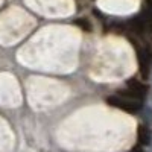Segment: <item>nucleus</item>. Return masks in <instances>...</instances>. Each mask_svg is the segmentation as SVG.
I'll return each mask as SVG.
<instances>
[{
	"label": "nucleus",
	"mask_w": 152,
	"mask_h": 152,
	"mask_svg": "<svg viewBox=\"0 0 152 152\" xmlns=\"http://www.w3.org/2000/svg\"><path fill=\"white\" fill-rule=\"evenodd\" d=\"M135 134V122L122 111L102 105L87 107L62 123L59 138L62 143L78 146L119 148L131 142Z\"/></svg>",
	"instance_id": "1"
},
{
	"label": "nucleus",
	"mask_w": 152,
	"mask_h": 152,
	"mask_svg": "<svg viewBox=\"0 0 152 152\" xmlns=\"http://www.w3.org/2000/svg\"><path fill=\"white\" fill-rule=\"evenodd\" d=\"M81 34L70 26H47L18 52V61L29 69L69 73L78 66Z\"/></svg>",
	"instance_id": "2"
},
{
	"label": "nucleus",
	"mask_w": 152,
	"mask_h": 152,
	"mask_svg": "<svg viewBox=\"0 0 152 152\" xmlns=\"http://www.w3.org/2000/svg\"><path fill=\"white\" fill-rule=\"evenodd\" d=\"M135 70V56L131 46L122 38L102 40L91 59L90 75L100 82H116L131 76Z\"/></svg>",
	"instance_id": "3"
},
{
	"label": "nucleus",
	"mask_w": 152,
	"mask_h": 152,
	"mask_svg": "<svg viewBox=\"0 0 152 152\" xmlns=\"http://www.w3.org/2000/svg\"><path fill=\"white\" fill-rule=\"evenodd\" d=\"M28 99L34 110H49L61 105L70 94V88L59 81L34 76L26 82Z\"/></svg>",
	"instance_id": "4"
},
{
	"label": "nucleus",
	"mask_w": 152,
	"mask_h": 152,
	"mask_svg": "<svg viewBox=\"0 0 152 152\" xmlns=\"http://www.w3.org/2000/svg\"><path fill=\"white\" fill-rule=\"evenodd\" d=\"M35 26L34 18L21 8H9L0 15V44L11 46L26 37Z\"/></svg>",
	"instance_id": "5"
},
{
	"label": "nucleus",
	"mask_w": 152,
	"mask_h": 152,
	"mask_svg": "<svg viewBox=\"0 0 152 152\" xmlns=\"http://www.w3.org/2000/svg\"><path fill=\"white\" fill-rule=\"evenodd\" d=\"M26 5L46 17H67L75 11L73 0H26Z\"/></svg>",
	"instance_id": "6"
},
{
	"label": "nucleus",
	"mask_w": 152,
	"mask_h": 152,
	"mask_svg": "<svg viewBox=\"0 0 152 152\" xmlns=\"http://www.w3.org/2000/svg\"><path fill=\"white\" fill-rule=\"evenodd\" d=\"M21 104V91L17 79L9 73H0V105L14 108Z\"/></svg>",
	"instance_id": "7"
},
{
	"label": "nucleus",
	"mask_w": 152,
	"mask_h": 152,
	"mask_svg": "<svg viewBox=\"0 0 152 152\" xmlns=\"http://www.w3.org/2000/svg\"><path fill=\"white\" fill-rule=\"evenodd\" d=\"M97 6L114 15H126L137 11L138 0H97Z\"/></svg>",
	"instance_id": "8"
},
{
	"label": "nucleus",
	"mask_w": 152,
	"mask_h": 152,
	"mask_svg": "<svg viewBox=\"0 0 152 152\" xmlns=\"http://www.w3.org/2000/svg\"><path fill=\"white\" fill-rule=\"evenodd\" d=\"M0 5H2V0H0Z\"/></svg>",
	"instance_id": "9"
}]
</instances>
